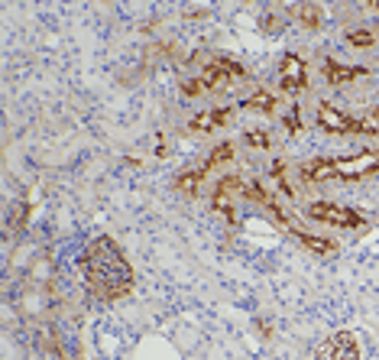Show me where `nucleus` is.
Listing matches in <instances>:
<instances>
[{
    "mask_svg": "<svg viewBox=\"0 0 379 360\" xmlns=\"http://www.w3.org/2000/svg\"><path fill=\"white\" fill-rule=\"evenodd\" d=\"M84 283L91 289L94 299L101 302H117L126 292L133 289V266L126 260V254L120 250V244L113 237H98L88 244L81 256Z\"/></svg>",
    "mask_w": 379,
    "mask_h": 360,
    "instance_id": "1",
    "label": "nucleus"
},
{
    "mask_svg": "<svg viewBox=\"0 0 379 360\" xmlns=\"http://www.w3.org/2000/svg\"><path fill=\"white\" fill-rule=\"evenodd\" d=\"M292 234H295L298 240H302V244H305V247H308L315 256H334V254H337V244H334V240H328V237H315V234H305L302 227H295V224H292Z\"/></svg>",
    "mask_w": 379,
    "mask_h": 360,
    "instance_id": "10",
    "label": "nucleus"
},
{
    "mask_svg": "<svg viewBox=\"0 0 379 360\" xmlns=\"http://www.w3.org/2000/svg\"><path fill=\"white\" fill-rule=\"evenodd\" d=\"M208 176L204 169H191V172H182V176L176 179V189L182 191V195H188V198H195L198 195V189H201V179Z\"/></svg>",
    "mask_w": 379,
    "mask_h": 360,
    "instance_id": "12",
    "label": "nucleus"
},
{
    "mask_svg": "<svg viewBox=\"0 0 379 360\" xmlns=\"http://www.w3.org/2000/svg\"><path fill=\"white\" fill-rule=\"evenodd\" d=\"M318 127L328 130V134H337V136H357V134H363V120L337 111L334 104L324 101V104H318Z\"/></svg>",
    "mask_w": 379,
    "mask_h": 360,
    "instance_id": "5",
    "label": "nucleus"
},
{
    "mask_svg": "<svg viewBox=\"0 0 379 360\" xmlns=\"http://www.w3.org/2000/svg\"><path fill=\"white\" fill-rule=\"evenodd\" d=\"M347 43H350V46H360V49H370L376 39H373L370 29H353V33H347Z\"/></svg>",
    "mask_w": 379,
    "mask_h": 360,
    "instance_id": "15",
    "label": "nucleus"
},
{
    "mask_svg": "<svg viewBox=\"0 0 379 360\" xmlns=\"http://www.w3.org/2000/svg\"><path fill=\"white\" fill-rule=\"evenodd\" d=\"M246 111H263V114H276V98L269 91H256L243 101Z\"/></svg>",
    "mask_w": 379,
    "mask_h": 360,
    "instance_id": "13",
    "label": "nucleus"
},
{
    "mask_svg": "<svg viewBox=\"0 0 379 360\" xmlns=\"http://www.w3.org/2000/svg\"><path fill=\"white\" fill-rule=\"evenodd\" d=\"M246 143H250L253 149H269V134H263V130H250V134H246Z\"/></svg>",
    "mask_w": 379,
    "mask_h": 360,
    "instance_id": "16",
    "label": "nucleus"
},
{
    "mask_svg": "<svg viewBox=\"0 0 379 360\" xmlns=\"http://www.w3.org/2000/svg\"><path fill=\"white\" fill-rule=\"evenodd\" d=\"M279 85L285 94H302L308 88V65L302 62L298 52H285L279 65Z\"/></svg>",
    "mask_w": 379,
    "mask_h": 360,
    "instance_id": "6",
    "label": "nucleus"
},
{
    "mask_svg": "<svg viewBox=\"0 0 379 360\" xmlns=\"http://www.w3.org/2000/svg\"><path fill=\"white\" fill-rule=\"evenodd\" d=\"M231 159H233V146H231V143H218V146L211 149V156H208V159H204V166H201V169H204V172H211L214 166L231 163Z\"/></svg>",
    "mask_w": 379,
    "mask_h": 360,
    "instance_id": "14",
    "label": "nucleus"
},
{
    "mask_svg": "<svg viewBox=\"0 0 379 360\" xmlns=\"http://www.w3.org/2000/svg\"><path fill=\"white\" fill-rule=\"evenodd\" d=\"M379 172V153L363 149L357 156H321L302 166L305 182H360Z\"/></svg>",
    "mask_w": 379,
    "mask_h": 360,
    "instance_id": "2",
    "label": "nucleus"
},
{
    "mask_svg": "<svg viewBox=\"0 0 379 360\" xmlns=\"http://www.w3.org/2000/svg\"><path fill=\"white\" fill-rule=\"evenodd\" d=\"M231 78H246V69L231 62V59H214L211 65L201 69V75L195 78V85L201 88V91H224V88L231 85Z\"/></svg>",
    "mask_w": 379,
    "mask_h": 360,
    "instance_id": "4",
    "label": "nucleus"
},
{
    "mask_svg": "<svg viewBox=\"0 0 379 360\" xmlns=\"http://www.w3.org/2000/svg\"><path fill=\"white\" fill-rule=\"evenodd\" d=\"M308 218L321 221V224H328V227H337V231H360V227H366L363 214L347 205H334V201H311Z\"/></svg>",
    "mask_w": 379,
    "mask_h": 360,
    "instance_id": "3",
    "label": "nucleus"
},
{
    "mask_svg": "<svg viewBox=\"0 0 379 360\" xmlns=\"http://www.w3.org/2000/svg\"><path fill=\"white\" fill-rule=\"evenodd\" d=\"M366 75H370V69H363V65H340L334 59L324 62V78H328L330 85H350V81L366 78Z\"/></svg>",
    "mask_w": 379,
    "mask_h": 360,
    "instance_id": "8",
    "label": "nucleus"
},
{
    "mask_svg": "<svg viewBox=\"0 0 379 360\" xmlns=\"http://www.w3.org/2000/svg\"><path fill=\"white\" fill-rule=\"evenodd\" d=\"M295 14H298V23H302L305 29H321L324 10L318 7V4H298V7H295Z\"/></svg>",
    "mask_w": 379,
    "mask_h": 360,
    "instance_id": "11",
    "label": "nucleus"
},
{
    "mask_svg": "<svg viewBox=\"0 0 379 360\" xmlns=\"http://www.w3.org/2000/svg\"><path fill=\"white\" fill-rule=\"evenodd\" d=\"M363 134H366V136H373V134H379V104H376V107H373V114H370V117H366V120H363Z\"/></svg>",
    "mask_w": 379,
    "mask_h": 360,
    "instance_id": "17",
    "label": "nucleus"
},
{
    "mask_svg": "<svg viewBox=\"0 0 379 360\" xmlns=\"http://www.w3.org/2000/svg\"><path fill=\"white\" fill-rule=\"evenodd\" d=\"M233 120V107H211V111L198 114L195 120H191V130H214V127H227Z\"/></svg>",
    "mask_w": 379,
    "mask_h": 360,
    "instance_id": "9",
    "label": "nucleus"
},
{
    "mask_svg": "<svg viewBox=\"0 0 379 360\" xmlns=\"http://www.w3.org/2000/svg\"><path fill=\"white\" fill-rule=\"evenodd\" d=\"M285 124H288V134H298V111H292V114H288V120H285Z\"/></svg>",
    "mask_w": 379,
    "mask_h": 360,
    "instance_id": "18",
    "label": "nucleus"
},
{
    "mask_svg": "<svg viewBox=\"0 0 379 360\" xmlns=\"http://www.w3.org/2000/svg\"><path fill=\"white\" fill-rule=\"evenodd\" d=\"M324 360H360V344L353 338V331H337L328 338V344L321 347Z\"/></svg>",
    "mask_w": 379,
    "mask_h": 360,
    "instance_id": "7",
    "label": "nucleus"
}]
</instances>
